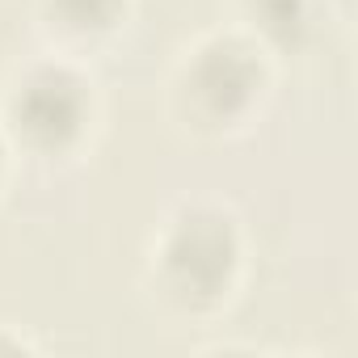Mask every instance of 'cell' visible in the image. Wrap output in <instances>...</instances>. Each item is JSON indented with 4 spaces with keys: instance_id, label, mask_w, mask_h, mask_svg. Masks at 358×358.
Returning <instances> with one entry per match:
<instances>
[{
    "instance_id": "7a4b0ae2",
    "label": "cell",
    "mask_w": 358,
    "mask_h": 358,
    "mask_svg": "<svg viewBox=\"0 0 358 358\" xmlns=\"http://www.w3.org/2000/svg\"><path fill=\"white\" fill-rule=\"evenodd\" d=\"M85 85L68 72V68H34L26 76V85L13 89L9 97V118L17 122V131L38 143V148H55L59 139L76 135L85 122Z\"/></svg>"
},
{
    "instance_id": "6da1fadb",
    "label": "cell",
    "mask_w": 358,
    "mask_h": 358,
    "mask_svg": "<svg viewBox=\"0 0 358 358\" xmlns=\"http://www.w3.org/2000/svg\"><path fill=\"white\" fill-rule=\"evenodd\" d=\"M224 241H228V228L220 215L207 220V215L190 211L186 224H177L160 249V257H169V262H160V270L169 274V295H177L182 303H207V299L228 295L236 249H220V253L203 257L207 249H215Z\"/></svg>"
}]
</instances>
